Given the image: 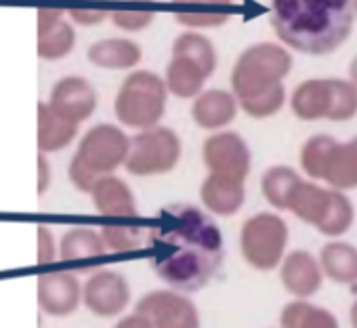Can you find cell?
Segmentation results:
<instances>
[{
	"instance_id": "4fadbf2b",
	"label": "cell",
	"mask_w": 357,
	"mask_h": 328,
	"mask_svg": "<svg viewBox=\"0 0 357 328\" xmlns=\"http://www.w3.org/2000/svg\"><path fill=\"white\" fill-rule=\"evenodd\" d=\"M97 101L99 97L95 87L86 78L70 74L53 84L47 103L66 120L80 124L93 116V112L97 110Z\"/></svg>"
},
{
	"instance_id": "836d02e7",
	"label": "cell",
	"mask_w": 357,
	"mask_h": 328,
	"mask_svg": "<svg viewBox=\"0 0 357 328\" xmlns=\"http://www.w3.org/2000/svg\"><path fill=\"white\" fill-rule=\"evenodd\" d=\"M284 101H286V89L284 84L269 91V93H263L259 97H252V99H246V101H240V107L250 116V118H269V116H275L282 107H284Z\"/></svg>"
},
{
	"instance_id": "d6986e66",
	"label": "cell",
	"mask_w": 357,
	"mask_h": 328,
	"mask_svg": "<svg viewBox=\"0 0 357 328\" xmlns=\"http://www.w3.org/2000/svg\"><path fill=\"white\" fill-rule=\"evenodd\" d=\"M172 13L185 28H219L231 17V0H172Z\"/></svg>"
},
{
	"instance_id": "3957f363",
	"label": "cell",
	"mask_w": 357,
	"mask_h": 328,
	"mask_svg": "<svg viewBox=\"0 0 357 328\" xmlns=\"http://www.w3.org/2000/svg\"><path fill=\"white\" fill-rule=\"evenodd\" d=\"M128 149L130 139L120 126L109 122L91 126L82 135L78 149L70 160L68 177L72 186L82 194H91L101 177L114 175L124 167Z\"/></svg>"
},
{
	"instance_id": "83f0119b",
	"label": "cell",
	"mask_w": 357,
	"mask_h": 328,
	"mask_svg": "<svg viewBox=\"0 0 357 328\" xmlns=\"http://www.w3.org/2000/svg\"><path fill=\"white\" fill-rule=\"evenodd\" d=\"M301 179L303 177L294 169L284 167V164H278V167H271L263 173L261 192L273 209L288 211L290 196H292L294 188L301 184Z\"/></svg>"
},
{
	"instance_id": "9c48e42d",
	"label": "cell",
	"mask_w": 357,
	"mask_h": 328,
	"mask_svg": "<svg viewBox=\"0 0 357 328\" xmlns=\"http://www.w3.org/2000/svg\"><path fill=\"white\" fill-rule=\"evenodd\" d=\"M135 311L143 313L153 328H202L196 303L185 292L172 288H158L143 295Z\"/></svg>"
},
{
	"instance_id": "cb8c5ba5",
	"label": "cell",
	"mask_w": 357,
	"mask_h": 328,
	"mask_svg": "<svg viewBox=\"0 0 357 328\" xmlns=\"http://www.w3.org/2000/svg\"><path fill=\"white\" fill-rule=\"evenodd\" d=\"M317 257L328 280L336 284L357 282V246L342 240H330L321 246Z\"/></svg>"
},
{
	"instance_id": "484cf974",
	"label": "cell",
	"mask_w": 357,
	"mask_h": 328,
	"mask_svg": "<svg viewBox=\"0 0 357 328\" xmlns=\"http://www.w3.org/2000/svg\"><path fill=\"white\" fill-rule=\"evenodd\" d=\"M280 328H340L338 318L309 299H294L280 313Z\"/></svg>"
},
{
	"instance_id": "d4e9b609",
	"label": "cell",
	"mask_w": 357,
	"mask_h": 328,
	"mask_svg": "<svg viewBox=\"0 0 357 328\" xmlns=\"http://www.w3.org/2000/svg\"><path fill=\"white\" fill-rule=\"evenodd\" d=\"M324 181L340 192L357 188V137L334 145L324 171Z\"/></svg>"
},
{
	"instance_id": "2e32d148",
	"label": "cell",
	"mask_w": 357,
	"mask_h": 328,
	"mask_svg": "<svg viewBox=\"0 0 357 328\" xmlns=\"http://www.w3.org/2000/svg\"><path fill=\"white\" fill-rule=\"evenodd\" d=\"M99 215L112 219H132L139 215L137 198L128 184L116 175L101 177L89 194Z\"/></svg>"
},
{
	"instance_id": "f546056e",
	"label": "cell",
	"mask_w": 357,
	"mask_h": 328,
	"mask_svg": "<svg viewBox=\"0 0 357 328\" xmlns=\"http://www.w3.org/2000/svg\"><path fill=\"white\" fill-rule=\"evenodd\" d=\"M338 141L330 135H313L311 139H307L301 147V169L305 171V175H309L311 179H319L324 181V171L328 158L334 149Z\"/></svg>"
},
{
	"instance_id": "74e56055",
	"label": "cell",
	"mask_w": 357,
	"mask_h": 328,
	"mask_svg": "<svg viewBox=\"0 0 357 328\" xmlns=\"http://www.w3.org/2000/svg\"><path fill=\"white\" fill-rule=\"evenodd\" d=\"M114 328H153V326H151V322H149L143 313L132 311V313H128V315H122V318L114 324Z\"/></svg>"
},
{
	"instance_id": "1f68e13d",
	"label": "cell",
	"mask_w": 357,
	"mask_h": 328,
	"mask_svg": "<svg viewBox=\"0 0 357 328\" xmlns=\"http://www.w3.org/2000/svg\"><path fill=\"white\" fill-rule=\"evenodd\" d=\"M101 238L112 253H130L143 244L145 232L139 225H126V223H107L101 230Z\"/></svg>"
},
{
	"instance_id": "b9f144b4",
	"label": "cell",
	"mask_w": 357,
	"mask_h": 328,
	"mask_svg": "<svg viewBox=\"0 0 357 328\" xmlns=\"http://www.w3.org/2000/svg\"><path fill=\"white\" fill-rule=\"evenodd\" d=\"M351 5H353V13H355V17H357V0H351Z\"/></svg>"
},
{
	"instance_id": "f35d334b",
	"label": "cell",
	"mask_w": 357,
	"mask_h": 328,
	"mask_svg": "<svg viewBox=\"0 0 357 328\" xmlns=\"http://www.w3.org/2000/svg\"><path fill=\"white\" fill-rule=\"evenodd\" d=\"M51 186V164L45 154H38V194L43 196Z\"/></svg>"
},
{
	"instance_id": "7a4b0ae2",
	"label": "cell",
	"mask_w": 357,
	"mask_h": 328,
	"mask_svg": "<svg viewBox=\"0 0 357 328\" xmlns=\"http://www.w3.org/2000/svg\"><path fill=\"white\" fill-rule=\"evenodd\" d=\"M351 0H271V26L290 49L307 55L334 53L353 28Z\"/></svg>"
},
{
	"instance_id": "60d3db41",
	"label": "cell",
	"mask_w": 357,
	"mask_h": 328,
	"mask_svg": "<svg viewBox=\"0 0 357 328\" xmlns=\"http://www.w3.org/2000/svg\"><path fill=\"white\" fill-rule=\"evenodd\" d=\"M349 78H351V82L357 87V57L351 61V66H349Z\"/></svg>"
},
{
	"instance_id": "4316f807",
	"label": "cell",
	"mask_w": 357,
	"mask_h": 328,
	"mask_svg": "<svg viewBox=\"0 0 357 328\" xmlns=\"http://www.w3.org/2000/svg\"><path fill=\"white\" fill-rule=\"evenodd\" d=\"M76 47L74 24L66 17L49 28H40L36 36V53L45 61H59L68 57Z\"/></svg>"
},
{
	"instance_id": "4dcf8cb0",
	"label": "cell",
	"mask_w": 357,
	"mask_h": 328,
	"mask_svg": "<svg viewBox=\"0 0 357 328\" xmlns=\"http://www.w3.org/2000/svg\"><path fill=\"white\" fill-rule=\"evenodd\" d=\"M355 221V207L351 202V198L340 192V190H334V198H332V207H330V213L326 217V221L319 225V234L326 236V238H340L344 236L351 225Z\"/></svg>"
},
{
	"instance_id": "8d00e7d4",
	"label": "cell",
	"mask_w": 357,
	"mask_h": 328,
	"mask_svg": "<svg viewBox=\"0 0 357 328\" xmlns=\"http://www.w3.org/2000/svg\"><path fill=\"white\" fill-rule=\"evenodd\" d=\"M63 17H66V9H61V7H40L38 13H36L38 30L40 28H49V26L61 22Z\"/></svg>"
},
{
	"instance_id": "ab89813d",
	"label": "cell",
	"mask_w": 357,
	"mask_h": 328,
	"mask_svg": "<svg viewBox=\"0 0 357 328\" xmlns=\"http://www.w3.org/2000/svg\"><path fill=\"white\" fill-rule=\"evenodd\" d=\"M349 324H351V328H357V301L349 309Z\"/></svg>"
},
{
	"instance_id": "7402d4cb",
	"label": "cell",
	"mask_w": 357,
	"mask_h": 328,
	"mask_svg": "<svg viewBox=\"0 0 357 328\" xmlns=\"http://www.w3.org/2000/svg\"><path fill=\"white\" fill-rule=\"evenodd\" d=\"M78 126L59 116L47 101L38 103L36 110V145L40 154H53L66 149L78 135Z\"/></svg>"
},
{
	"instance_id": "8992f818",
	"label": "cell",
	"mask_w": 357,
	"mask_h": 328,
	"mask_svg": "<svg viewBox=\"0 0 357 328\" xmlns=\"http://www.w3.org/2000/svg\"><path fill=\"white\" fill-rule=\"evenodd\" d=\"M166 82L149 70H137L120 84L114 99V114L128 128H153L166 112Z\"/></svg>"
},
{
	"instance_id": "277c9868",
	"label": "cell",
	"mask_w": 357,
	"mask_h": 328,
	"mask_svg": "<svg viewBox=\"0 0 357 328\" xmlns=\"http://www.w3.org/2000/svg\"><path fill=\"white\" fill-rule=\"evenodd\" d=\"M215 68L217 51L213 43L198 32L181 34L172 45V59L166 66V89L181 99L198 97Z\"/></svg>"
},
{
	"instance_id": "9a60e30c",
	"label": "cell",
	"mask_w": 357,
	"mask_h": 328,
	"mask_svg": "<svg viewBox=\"0 0 357 328\" xmlns=\"http://www.w3.org/2000/svg\"><path fill=\"white\" fill-rule=\"evenodd\" d=\"M246 181L225 175L208 173L200 186V200L204 209L217 217H234L246 200Z\"/></svg>"
},
{
	"instance_id": "5b68a950",
	"label": "cell",
	"mask_w": 357,
	"mask_h": 328,
	"mask_svg": "<svg viewBox=\"0 0 357 328\" xmlns=\"http://www.w3.org/2000/svg\"><path fill=\"white\" fill-rule=\"evenodd\" d=\"M292 70L290 53L273 43L248 47L236 61L231 72V91L238 101H246L282 87Z\"/></svg>"
},
{
	"instance_id": "e0dca14e",
	"label": "cell",
	"mask_w": 357,
	"mask_h": 328,
	"mask_svg": "<svg viewBox=\"0 0 357 328\" xmlns=\"http://www.w3.org/2000/svg\"><path fill=\"white\" fill-rule=\"evenodd\" d=\"M107 255L101 232L93 228H70L59 240V261L78 265L82 271L93 269L97 261Z\"/></svg>"
},
{
	"instance_id": "30bf717a",
	"label": "cell",
	"mask_w": 357,
	"mask_h": 328,
	"mask_svg": "<svg viewBox=\"0 0 357 328\" xmlns=\"http://www.w3.org/2000/svg\"><path fill=\"white\" fill-rule=\"evenodd\" d=\"M130 303L128 280L114 269H97L82 284V305L97 318H118Z\"/></svg>"
},
{
	"instance_id": "f1b7e54d",
	"label": "cell",
	"mask_w": 357,
	"mask_h": 328,
	"mask_svg": "<svg viewBox=\"0 0 357 328\" xmlns=\"http://www.w3.org/2000/svg\"><path fill=\"white\" fill-rule=\"evenodd\" d=\"M114 9L109 13V20L116 28L124 32H141L145 30L153 17V0H112Z\"/></svg>"
},
{
	"instance_id": "ffe728a7",
	"label": "cell",
	"mask_w": 357,
	"mask_h": 328,
	"mask_svg": "<svg viewBox=\"0 0 357 328\" xmlns=\"http://www.w3.org/2000/svg\"><path fill=\"white\" fill-rule=\"evenodd\" d=\"M332 198H334V190L332 188H321L313 181H305L301 179V184L294 188L290 202H288V211L301 219L307 225H313L315 230H319V225L326 221L330 207H332Z\"/></svg>"
},
{
	"instance_id": "ac0fdd59",
	"label": "cell",
	"mask_w": 357,
	"mask_h": 328,
	"mask_svg": "<svg viewBox=\"0 0 357 328\" xmlns=\"http://www.w3.org/2000/svg\"><path fill=\"white\" fill-rule=\"evenodd\" d=\"M238 97L229 91H221V89H211V91H202L194 105H192V116L194 122L200 128L206 131H221L223 126L231 124L236 114H238Z\"/></svg>"
},
{
	"instance_id": "e575fe53",
	"label": "cell",
	"mask_w": 357,
	"mask_h": 328,
	"mask_svg": "<svg viewBox=\"0 0 357 328\" xmlns=\"http://www.w3.org/2000/svg\"><path fill=\"white\" fill-rule=\"evenodd\" d=\"M76 3V0H72ZM103 0H78L76 7H70L66 13L70 15V22L76 24V26H82V28H93V26H99L103 24L112 9L107 7H101Z\"/></svg>"
},
{
	"instance_id": "d6a6232c",
	"label": "cell",
	"mask_w": 357,
	"mask_h": 328,
	"mask_svg": "<svg viewBox=\"0 0 357 328\" xmlns=\"http://www.w3.org/2000/svg\"><path fill=\"white\" fill-rule=\"evenodd\" d=\"M357 116V87L351 80L332 78V110L328 120L347 122Z\"/></svg>"
},
{
	"instance_id": "52a82bcc",
	"label": "cell",
	"mask_w": 357,
	"mask_h": 328,
	"mask_svg": "<svg viewBox=\"0 0 357 328\" xmlns=\"http://www.w3.org/2000/svg\"><path fill=\"white\" fill-rule=\"evenodd\" d=\"M290 230L275 213H257L240 230V253L255 271L278 269L288 255Z\"/></svg>"
},
{
	"instance_id": "8fae6325",
	"label": "cell",
	"mask_w": 357,
	"mask_h": 328,
	"mask_svg": "<svg viewBox=\"0 0 357 328\" xmlns=\"http://www.w3.org/2000/svg\"><path fill=\"white\" fill-rule=\"evenodd\" d=\"M202 160L208 173L236 177L242 181H246L252 164L248 143L238 133L231 131H221L211 135L202 145Z\"/></svg>"
},
{
	"instance_id": "7c38bea8",
	"label": "cell",
	"mask_w": 357,
	"mask_h": 328,
	"mask_svg": "<svg viewBox=\"0 0 357 328\" xmlns=\"http://www.w3.org/2000/svg\"><path fill=\"white\" fill-rule=\"evenodd\" d=\"M36 299L47 315H72L82 305V282L74 271L40 274L36 280Z\"/></svg>"
},
{
	"instance_id": "ba28073f",
	"label": "cell",
	"mask_w": 357,
	"mask_h": 328,
	"mask_svg": "<svg viewBox=\"0 0 357 328\" xmlns=\"http://www.w3.org/2000/svg\"><path fill=\"white\" fill-rule=\"evenodd\" d=\"M181 139L168 126L139 131L130 139L124 169L135 177H158L170 173L181 160Z\"/></svg>"
},
{
	"instance_id": "603a6c76",
	"label": "cell",
	"mask_w": 357,
	"mask_h": 328,
	"mask_svg": "<svg viewBox=\"0 0 357 328\" xmlns=\"http://www.w3.org/2000/svg\"><path fill=\"white\" fill-rule=\"evenodd\" d=\"M86 57L93 66L103 70H130L141 61L143 51L128 38H103L89 47Z\"/></svg>"
},
{
	"instance_id": "d590c367",
	"label": "cell",
	"mask_w": 357,
	"mask_h": 328,
	"mask_svg": "<svg viewBox=\"0 0 357 328\" xmlns=\"http://www.w3.org/2000/svg\"><path fill=\"white\" fill-rule=\"evenodd\" d=\"M36 234H38V265H51L59 261V244L55 242L51 228L38 225Z\"/></svg>"
},
{
	"instance_id": "6da1fadb",
	"label": "cell",
	"mask_w": 357,
	"mask_h": 328,
	"mask_svg": "<svg viewBox=\"0 0 357 328\" xmlns=\"http://www.w3.org/2000/svg\"><path fill=\"white\" fill-rule=\"evenodd\" d=\"M147 244L158 278L185 295L204 288L225 259L221 228L192 204L164 207L147 234Z\"/></svg>"
},
{
	"instance_id": "5bb4252c",
	"label": "cell",
	"mask_w": 357,
	"mask_h": 328,
	"mask_svg": "<svg viewBox=\"0 0 357 328\" xmlns=\"http://www.w3.org/2000/svg\"><path fill=\"white\" fill-rule=\"evenodd\" d=\"M280 282L294 299H311L324 286V269L319 257L309 251H290L280 263Z\"/></svg>"
},
{
	"instance_id": "44dd1931",
	"label": "cell",
	"mask_w": 357,
	"mask_h": 328,
	"mask_svg": "<svg viewBox=\"0 0 357 328\" xmlns=\"http://www.w3.org/2000/svg\"><path fill=\"white\" fill-rule=\"evenodd\" d=\"M290 107L298 120H328L332 110V78H311L301 82L292 93Z\"/></svg>"
}]
</instances>
